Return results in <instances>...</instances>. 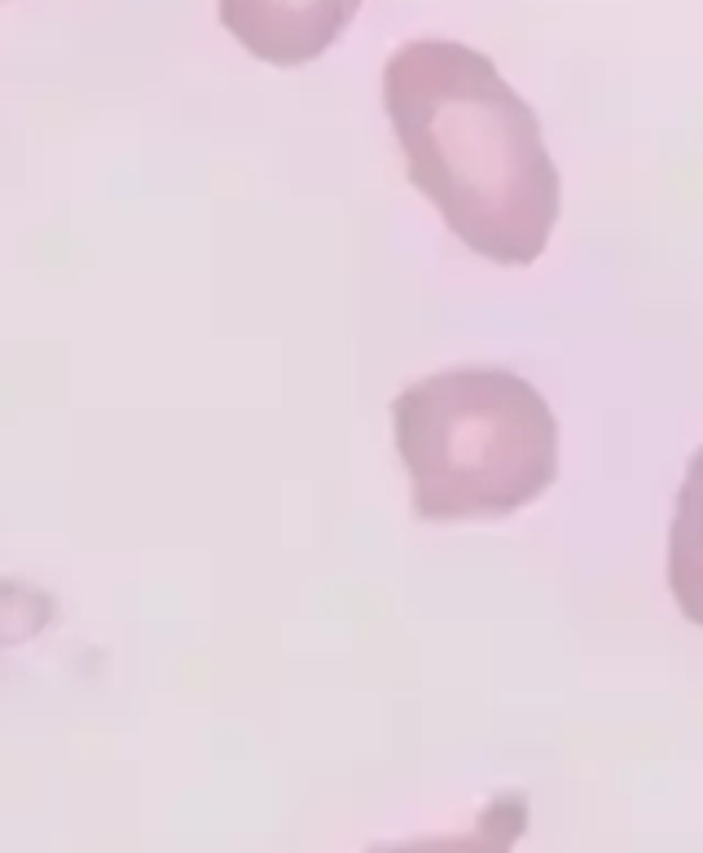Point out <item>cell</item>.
Masks as SVG:
<instances>
[{"label":"cell","mask_w":703,"mask_h":853,"mask_svg":"<svg viewBox=\"0 0 703 853\" xmlns=\"http://www.w3.org/2000/svg\"><path fill=\"white\" fill-rule=\"evenodd\" d=\"M383 101L409 181L453 238L493 264H532L558 225L563 176L532 106L484 53L414 40L387 62Z\"/></svg>","instance_id":"1"},{"label":"cell","mask_w":703,"mask_h":853,"mask_svg":"<svg viewBox=\"0 0 703 853\" xmlns=\"http://www.w3.org/2000/svg\"><path fill=\"white\" fill-rule=\"evenodd\" d=\"M418 519H502L558 475V418L515 370L448 366L392 400Z\"/></svg>","instance_id":"2"},{"label":"cell","mask_w":703,"mask_h":853,"mask_svg":"<svg viewBox=\"0 0 703 853\" xmlns=\"http://www.w3.org/2000/svg\"><path fill=\"white\" fill-rule=\"evenodd\" d=\"M357 0H224V23L269 62H304L321 53Z\"/></svg>","instance_id":"3"},{"label":"cell","mask_w":703,"mask_h":853,"mask_svg":"<svg viewBox=\"0 0 703 853\" xmlns=\"http://www.w3.org/2000/svg\"><path fill=\"white\" fill-rule=\"evenodd\" d=\"M668 594L677 611L703 629V445L690 454L668 523Z\"/></svg>","instance_id":"4"},{"label":"cell","mask_w":703,"mask_h":853,"mask_svg":"<svg viewBox=\"0 0 703 853\" xmlns=\"http://www.w3.org/2000/svg\"><path fill=\"white\" fill-rule=\"evenodd\" d=\"M528 831V792H497L466 831H435V836H409L387 840L366 853H515L519 836Z\"/></svg>","instance_id":"5"}]
</instances>
